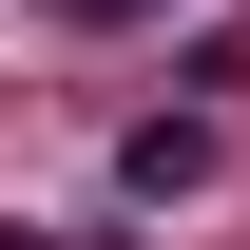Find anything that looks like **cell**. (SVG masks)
<instances>
[{"mask_svg": "<svg viewBox=\"0 0 250 250\" xmlns=\"http://www.w3.org/2000/svg\"><path fill=\"white\" fill-rule=\"evenodd\" d=\"M39 20H154V0H39Z\"/></svg>", "mask_w": 250, "mask_h": 250, "instance_id": "2", "label": "cell"}, {"mask_svg": "<svg viewBox=\"0 0 250 250\" xmlns=\"http://www.w3.org/2000/svg\"><path fill=\"white\" fill-rule=\"evenodd\" d=\"M212 154H231L212 116H135V135H116V192H135V212H192V192H212Z\"/></svg>", "mask_w": 250, "mask_h": 250, "instance_id": "1", "label": "cell"}]
</instances>
